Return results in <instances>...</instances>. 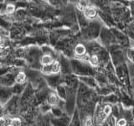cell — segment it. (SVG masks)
<instances>
[{
  "label": "cell",
  "mask_w": 134,
  "mask_h": 126,
  "mask_svg": "<svg viewBox=\"0 0 134 126\" xmlns=\"http://www.w3.org/2000/svg\"><path fill=\"white\" fill-rule=\"evenodd\" d=\"M84 14L88 19H94L96 16V10L92 7H87L84 9Z\"/></svg>",
  "instance_id": "obj_1"
},
{
  "label": "cell",
  "mask_w": 134,
  "mask_h": 126,
  "mask_svg": "<svg viewBox=\"0 0 134 126\" xmlns=\"http://www.w3.org/2000/svg\"><path fill=\"white\" fill-rule=\"evenodd\" d=\"M53 62H54L53 58L49 55H44L41 58V63L43 66H51Z\"/></svg>",
  "instance_id": "obj_2"
},
{
  "label": "cell",
  "mask_w": 134,
  "mask_h": 126,
  "mask_svg": "<svg viewBox=\"0 0 134 126\" xmlns=\"http://www.w3.org/2000/svg\"><path fill=\"white\" fill-rule=\"evenodd\" d=\"M75 52L78 56H83L86 53V47L82 44H78L75 48Z\"/></svg>",
  "instance_id": "obj_3"
},
{
  "label": "cell",
  "mask_w": 134,
  "mask_h": 126,
  "mask_svg": "<svg viewBox=\"0 0 134 126\" xmlns=\"http://www.w3.org/2000/svg\"><path fill=\"white\" fill-rule=\"evenodd\" d=\"M47 102L50 105L56 104L58 103V97H57V95L55 93H54V92L50 93L49 95V97H48V98H47Z\"/></svg>",
  "instance_id": "obj_4"
},
{
  "label": "cell",
  "mask_w": 134,
  "mask_h": 126,
  "mask_svg": "<svg viewBox=\"0 0 134 126\" xmlns=\"http://www.w3.org/2000/svg\"><path fill=\"white\" fill-rule=\"evenodd\" d=\"M50 70L52 73H58L60 70V65L58 61H54L50 66Z\"/></svg>",
  "instance_id": "obj_5"
},
{
  "label": "cell",
  "mask_w": 134,
  "mask_h": 126,
  "mask_svg": "<svg viewBox=\"0 0 134 126\" xmlns=\"http://www.w3.org/2000/svg\"><path fill=\"white\" fill-rule=\"evenodd\" d=\"M25 80H26V75H25V73L20 71V72L17 74L15 81L18 83H24L25 82Z\"/></svg>",
  "instance_id": "obj_6"
},
{
  "label": "cell",
  "mask_w": 134,
  "mask_h": 126,
  "mask_svg": "<svg viewBox=\"0 0 134 126\" xmlns=\"http://www.w3.org/2000/svg\"><path fill=\"white\" fill-rule=\"evenodd\" d=\"M90 63L92 65V66H97L98 63H99V59L97 57V56H96V55H93L91 58H90Z\"/></svg>",
  "instance_id": "obj_7"
},
{
  "label": "cell",
  "mask_w": 134,
  "mask_h": 126,
  "mask_svg": "<svg viewBox=\"0 0 134 126\" xmlns=\"http://www.w3.org/2000/svg\"><path fill=\"white\" fill-rule=\"evenodd\" d=\"M15 10V6L14 5V4H8L7 7H6V13L8 14H13V13L14 12Z\"/></svg>",
  "instance_id": "obj_8"
},
{
  "label": "cell",
  "mask_w": 134,
  "mask_h": 126,
  "mask_svg": "<svg viewBox=\"0 0 134 126\" xmlns=\"http://www.w3.org/2000/svg\"><path fill=\"white\" fill-rule=\"evenodd\" d=\"M111 113V107L109 106V105H106L103 108V114L104 116H108L110 113Z\"/></svg>",
  "instance_id": "obj_9"
},
{
  "label": "cell",
  "mask_w": 134,
  "mask_h": 126,
  "mask_svg": "<svg viewBox=\"0 0 134 126\" xmlns=\"http://www.w3.org/2000/svg\"><path fill=\"white\" fill-rule=\"evenodd\" d=\"M42 72L45 75H48L51 73V70H50V66H43L42 67Z\"/></svg>",
  "instance_id": "obj_10"
},
{
  "label": "cell",
  "mask_w": 134,
  "mask_h": 126,
  "mask_svg": "<svg viewBox=\"0 0 134 126\" xmlns=\"http://www.w3.org/2000/svg\"><path fill=\"white\" fill-rule=\"evenodd\" d=\"M92 119L91 117L86 118V119L84 120V126H92Z\"/></svg>",
  "instance_id": "obj_11"
},
{
  "label": "cell",
  "mask_w": 134,
  "mask_h": 126,
  "mask_svg": "<svg viewBox=\"0 0 134 126\" xmlns=\"http://www.w3.org/2000/svg\"><path fill=\"white\" fill-rule=\"evenodd\" d=\"M77 6H78V8L79 9H81V10H84L86 8H87V3L86 2H79L78 4H77Z\"/></svg>",
  "instance_id": "obj_12"
},
{
  "label": "cell",
  "mask_w": 134,
  "mask_h": 126,
  "mask_svg": "<svg viewBox=\"0 0 134 126\" xmlns=\"http://www.w3.org/2000/svg\"><path fill=\"white\" fill-rule=\"evenodd\" d=\"M12 126H20V120L19 119H14L11 122Z\"/></svg>",
  "instance_id": "obj_13"
},
{
  "label": "cell",
  "mask_w": 134,
  "mask_h": 126,
  "mask_svg": "<svg viewBox=\"0 0 134 126\" xmlns=\"http://www.w3.org/2000/svg\"><path fill=\"white\" fill-rule=\"evenodd\" d=\"M117 125L118 126H126L127 125V120L125 119H121L117 121Z\"/></svg>",
  "instance_id": "obj_14"
},
{
  "label": "cell",
  "mask_w": 134,
  "mask_h": 126,
  "mask_svg": "<svg viewBox=\"0 0 134 126\" xmlns=\"http://www.w3.org/2000/svg\"><path fill=\"white\" fill-rule=\"evenodd\" d=\"M6 125V121L3 118H0V126H5Z\"/></svg>",
  "instance_id": "obj_15"
},
{
  "label": "cell",
  "mask_w": 134,
  "mask_h": 126,
  "mask_svg": "<svg viewBox=\"0 0 134 126\" xmlns=\"http://www.w3.org/2000/svg\"><path fill=\"white\" fill-rule=\"evenodd\" d=\"M4 51H5V49H4L3 46L0 45V56H1V55H3Z\"/></svg>",
  "instance_id": "obj_16"
},
{
  "label": "cell",
  "mask_w": 134,
  "mask_h": 126,
  "mask_svg": "<svg viewBox=\"0 0 134 126\" xmlns=\"http://www.w3.org/2000/svg\"><path fill=\"white\" fill-rule=\"evenodd\" d=\"M127 55H128V57L130 58V60H132V50H130L129 52H127Z\"/></svg>",
  "instance_id": "obj_17"
},
{
  "label": "cell",
  "mask_w": 134,
  "mask_h": 126,
  "mask_svg": "<svg viewBox=\"0 0 134 126\" xmlns=\"http://www.w3.org/2000/svg\"><path fill=\"white\" fill-rule=\"evenodd\" d=\"M8 126H12V125H8Z\"/></svg>",
  "instance_id": "obj_18"
}]
</instances>
